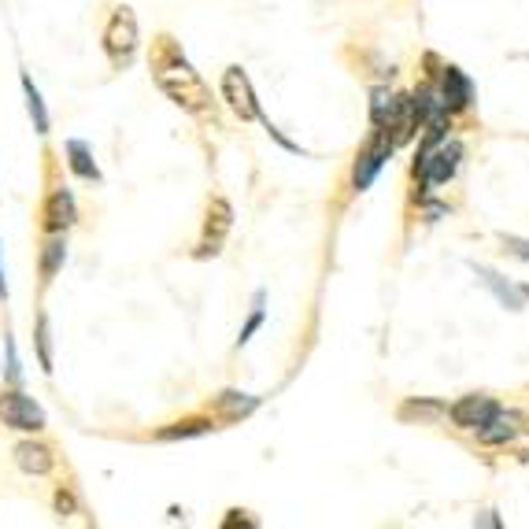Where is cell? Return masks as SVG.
Returning a JSON list of instances; mask_svg holds the SVG:
<instances>
[{
    "instance_id": "d4e9b609",
    "label": "cell",
    "mask_w": 529,
    "mask_h": 529,
    "mask_svg": "<svg viewBox=\"0 0 529 529\" xmlns=\"http://www.w3.org/2000/svg\"><path fill=\"white\" fill-rule=\"evenodd\" d=\"M522 300H529V285H522Z\"/></svg>"
},
{
    "instance_id": "e0dca14e",
    "label": "cell",
    "mask_w": 529,
    "mask_h": 529,
    "mask_svg": "<svg viewBox=\"0 0 529 529\" xmlns=\"http://www.w3.org/2000/svg\"><path fill=\"white\" fill-rule=\"evenodd\" d=\"M474 271H478L481 282H485V285H489V289H493L496 300H500L504 308H511V311L522 308V289H515V285H507L504 278H500V274H496V271H489V267H474Z\"/></svg>"
},
{
    "instance_id": "9c48e42d",
    "label": "cell",
    "mask_w": 529,
    "mask_h": 529,
    "mask_svg": "<svg viewBox=\"0 0 529 529\" xmlns=\"http://www.w3.org/2000/svg\"><path fill=\"white\" fill-rule=\"evenodd\" d=\"M78 219V208H74V197L67 185H56L49 197H45V208H41V226L45 234H67Z\"/></svg>"
},
{
    "instance_id": "8992f818",
    "label": "cell",
    "mask_w": 529,
    "mask_h": 529,
    "mask_svg": "<svg viewBox=\"0 0 529 529\" xmlns=\"http://www.w3.org/2000/svg\"><path fill=\"white\" fill-rule=\"evenodd\" d=\"M222 100H226V108L234 111L241 123L263 115L256 93H252V82H248V74L241 67H226V74H222Z\"/></svg>"
},
{
    "instance_id": "277c9868",
    "label": "cell",
    "mask_w": 529,
    "mask_h": 529,
    "mask_svg": "<svg viewBox=\"0 0 529 529\" xmlns=\"http://www.w3.org/2000/svg\"><path fill=\"white\" fill-rule=\"evenodd\" d=\"M396 152L393 137L385 134V130H370V141L356 152V163H352V189L356 193H363V189H370L374 185V178H378V171H382L385 163H389V156Z\"/></svg>"
},
{
    "instance_id": "8fae6325",
    "label": "cell",
    "mask_w": 529,
    "mask_h": 529,
    "mask_svg": "<svg viewBox=\"0 0 529 529\" xmlns=\"http://www.w3.org/2000/svg\"><path fill=\"white\" fill-rule=\"evenodd\" d=\"M12 456H15V467L23 470V474H34V478H45V474L56 467L52 448L49 444H41V441H19Z\"/></svg>"
},
{
    "instance_id": "2e32d148",
    "label": "cell",
    "mask_w": 529,
    "mask_h": 529,
    "mask_svg": "<svg viewBox=\"0 0 529 529\" xmlns=\"http://www.w3.org/2000/svg\"><path fill=\"white\" fill-rule=\"evenodd\" d=\"M515 437H518V419L515 415H504V411H496L493 419L478 430L481 444H507V441H515Z\"/></svg>"
},
{
    "instance_id": "52a82bcc",
    "label": "cell",
    "mask_w": 529,
    "mask_h": 529,
    "mask_svg": "<svg viewBox=\"0 0 529 529\" xmlns=\"http://www.w3.org/2000/svg\"><path fill=\"white\" fill-rule=\"evenodd\" d=\"M496 411H500V404H496L493 396L470 393V396H459L456 404L448 407V419L456 422L459 430H481L485 422L493 419Z\"/></svg>"
},
{
    "instance_id": "603a6c76",
    "label": "cell",
    "mask_w": 529,
    "mask_h": 529,
    "mask_svg": "<svg viewBox=\"0 0 529 529\" xmlns=\"http://www.w3.org/2000/svg\"><path fill=\"white\" fill-rule=\"evenodd\" d=\"M507 245H511V252H515L518 259H529V245H526V241H515V237H507Z\"/></svg>"
},
{
    "instance_id": "4fadbf2b",
    "label": "cell",
    "mask_w": 529,
    "mask_h": 529,
    "mask_svg": "<svg viewBox=\"0 0 529 529\" xmlns=\"http://www.w3.org/2000/svg\"><path fill=\"white\" fill-rule=\"evenodd\" d=\"M444 415H448V407H444L441 400H426V396H411V400H404L400 411H396V419L400 422H422V426H433V422H441Z\"/></svg>"
},
{
    "instance_id": "cb8c5ba5",
    "label": "cell",
    "mask_w": 529,
    "mask_h": 529,
    "mask_svg": "<svg viewBox=\"0 0 529 529\" xmlns=\"http://www.w3.org/2000/svg\"><path fill=\"white\" fill-rule=\"evenodd\" d=\"M0 300H8V282H4V267H0Z\"/></svg>"
},
{
    "instance_id": "ac0fdd59",
    "label": "cell",
    "mask_w": 529,
    "mask_h": 529,
    "mask_svg": "<svg viewBox=\"0 0 529 529\" xmlns=\"http://www.w3.org/2000/svg\"><path fill=\"white\" fill-rule=\"evenodd\" d=\"M256 396H245V393H222L219 400H215V411H219L226 422L234 419H245V415H252L256 411Z\"/></svg>"
},
{
    "instance_id": "d6986e66",
    "label": "cell",
    "mask_w": 529,
    "mask_h": 529,
    "mask_svg": "<svg viewBox=\"0 0 529 529\" xmlns=\"http://www.w3.org/2000/svg\"><path fill=\"white\" fill-rule=\"evenodd\" d=\"M23 93H26V111L34 119V130L37 134H49V111H45V100H41L37 86L30 82V74H23Z\"/></svg>"
},
{
    "instance_id": "5b68a950",
    "label": "cell",
    "mask_w": 529,
    "mask_h": 529,
    "mask_svg": "<svg viewBox=\"0 0 529 529\" xmlns=\"http://www.w3.org/2000/svg\"><path fill=\"white\" fill-rule=\"evenodd\" d=\"M459 160H463V148H459L456 141H441L437 148H430V152H419V156H415V178H419L422 189L452 182V178H456V171H459Z\"/></svg>"
},
{
    "instance_id": "30bf717a",
    "label": "cell",
    "mask_w": 529,
    "mask_h": 529,
    "mask_svg": "<svg viewBox=\"0 0 529 529\" xmlns=\"http://www.w3.org/2000/svg\"><path fill=\"white\" fill-rule=\"evenodd\" d=\"M230 222H234V208L226 204L222 197H215L208 204V226H204V245L197 248V256H219V245L226 230H230Z\"/></svg>"
},
{
    "instance_id": "9a60e30c",
    "label": "cell",
    "mask_w": 529,
    "mask_h": 529,
    "mask_svg": "<svg viewBox=\"0 0 529 529\" xmlns=\"http://www.w3.org/2000/svg\"><path fill=\"white\" fill-rule=\"evenodd\" d=\"M63 263H67V237L49 234V241L41 248V285H49L52 278L60 274Z\"/></svg>"
},
{
    "instance_id": "ffe728a7",
    "label": "cell",
    "mask_w": 529,
    "mask_h": 529,
    "mask_svg": "<svg viewBox=\"0 0 529 529\" xmlns=\"http://www.w3.org/2000/svg\"><path fill=\"white\" fill-rule=\"evenodd\" d=\"M34 345H37V359H41V370H45V374H52V330H49V315H37Z\"/></svg>"
},
{
    "instance_id": "7402d4cb",
    "label": "cell",
    "mask_w": 529,
    "mask_h": 529,
    "mask_svg": "<svg viewBox=\"0 0 529 529\" xmlns=\"http://www.w3.org/2000/svg\"><path fill=\"white\" fill-rule=\"evenodd\" d=\"M74 493L71 489H60V493H56V511H60V515H74Z\"/></svg>"
},
{
    "instance_id": "3957f363",
    "label": "cell",
    "mask_w": 529,
    "mask_h": 529,
    "mask_svg": "<svg viewBox=\"0 0 529 529\" xmlns=\"http://www.w3.org/2000/svg\"><path fill=\"white\" fill-rule=\"evenodd\" d=\"M0 422L8 430H19V433H41L49 426L45 419V407L37 404L34 396H26L23 389H0Z\"/></svg>"
},
{
    "instance_id": "ba28073f",
    "label": "cell",
    "mask_w": 529,
    "mask_h": 529,
    "mask_svg": "<svg viewBox=\"0 0 529 529\" xmlns=\"http://www.w3.org/2000/svg\"><path fill=\"white\" fill-rule=\"evenodd\" d=\"M437 97H441L444 111L448 115H459V111H467L474 104V82H470L467 74L459 71V67H441V82H437Z\"/></svg>"
},
{
    "instance_id": "7a4b0ae2",
    "label": "cell",
    "mask_w": 529,
    "mask_h": 529,
    "mask_svg": "<svg viewBox=\"0 0 529 529\" xmlns=\"http://www.w3.org/2000/svg\"><path fill=\"white\" fill-rule=\"evenodd\" d=\"M141 49V34H137V19L130 8H115L104 26V52H108L111 67H130V60Z\"/></svg>"
},
{
    "instance_id": "5bb4252c",
    "label": "cell",
    "mask_w": 529,
    "mask_h": 529,
    "mask_svg": "<svg viewBox=\"0 0 529 529\" xmlns=\"http://www.w3.org/2000/svg\"><path fill=\"white\" fill-rule=\"evenodd\" d=\"M215 430V419L208 415H189V419H178L171 426L156 430V441H185V437H200V433Z\"/></svg>"
},
{
    "instance_id": "44dd1931",
    "label": "cell",
    "mask_w": 529,
    "mask_h": 529,
    "mask_svg": "<svg viewBox=\"0 0 529 529\" xmlns=\"http://www.w3.org/2000/svg\"><path fill=\"white\" fill-rule=\"evenodd\" d=\"M259 326H263V293L256 296V311H252V315H248V322H245V326H241V337H237V348H245L248 341H252V333H256Z\"/></svg>"
},
{
    "instance_id": "6da1fadb",
    "label": "cell",
    "mask_w": 529,
    "mask_h": 529,
    "mask_svg": "<svg viewBox=\"0 0 529 529\" xmlns=\"http://www.w3.org/2000/svg\"><path fill=\"white\" fill-rule=\"evenodd\" d=\"M152 78L156 86L167 93L171 104H178L189 115H211V89L204 86V78L193 71V63L185 60V52L178 49V41L171 34H160L152 45Z\"/></svg>"
},
{
    "instance_id": "7c38bea8",
    "label": "cell",
    "mask_w": 529,
    "mask_h": 529,
    "mask_svg": "<svg viewBox=\"0 0 529 529\" xmlns=\"http://www.w3.org/2000/svg\"><path fill=\"white\" fill-rule=\"evenodd\" d=\"M63 152H67V167H71L74 178H82V182H100V167H97V160H93V148H89L86 141L71 137V141L63 145Z\"/></svg>"
}]
</instances>
